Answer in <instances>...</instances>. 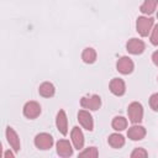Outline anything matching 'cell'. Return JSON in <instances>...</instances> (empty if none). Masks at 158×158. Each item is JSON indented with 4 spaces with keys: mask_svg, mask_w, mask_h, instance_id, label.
<instances>
[{
    "mask_svg": "<svg viewBox=\"0 0 158 158\" xmlns=\"http://www.w3.org/2000/svg\"><path fill=\"white\" fill-rule=\"evenodd\" d=\"M154 20L152 17H147V16H139L136 20V31L142 36V37H147L148 33L152 31Z\"/></svg>",
    "mask_w": 158,
    "mask_h": 158,
    "instance_id": "1",
    "label": "cell"
},
{
    "mask_svg": "<svg viewBox=\"0 0 158 158\" xmlns=\"http://www.w3.org/2000/svg\"><path fill=\"white\" fill-rule=\"evenodd\" d=\"M127 115L132 123H139L143 118V106L138 101H133L127 107Z\"/></svg>",
    "mask_w": 158,
    "mask_h": 158,
    "instance_id": "2",
    "label": "cell"
},
{
    "mask_svg": "<svg viewBox=\"0 0 158 158\" xmlns=\"http://www.w3.org/2000/svg\"><path fill=\"white\" fill-rule=\"evenodd\" d=\"M80 106L85 110L96 111L101 106V98L96 94L90 95V96H84V98L80 99Z\"/></svg>",
    "mask_w": 158,
    "mask_h": 158,
    "instance_id": "3",
    "label": "cell"
},
{
    "mask_svg": "<svg viewBox=\"0 0 158 158\" xmlns=\"http://www.w3.org/2000/svg\"><path fill=\"white\" fill-rule=\"evenodd\" d=\"M33 142H35V146H36L38 149L47 151V149L52 148V146H53V137H52L49 133L42 132V133L36 135Z\"/></svg>",
    "mask_w": 158,
    "mask_h": 158,
    "instance_id": "4",
    "label": "cell"
},
{
    "mask_svg": "<svg viewBox=\"0 0 158 158\" xmlns=\"http://www.w3.org/2000/svg\"><path fill=\"white\" fill-rule=\"evenodd\" d=\"M41 114V105L37 101H27L23 106V116L33 120L37 118Z\"/></svg>",
    "mask_w": 158,
    "mask_h": 158,
    "instance_id": "5",
    "label": "cell"
},
{
    "mask_svg": "<svg viewBox=\"0 0 158 158\" xmlns=\"http://www.w3.org/2000/svg\"><path fill=\"white\" fill-rule=\"evenodd\" d=\"M126 49L128 53L131 54H141L144 52L146 49V44L142 40H138V38H131L127 41L126 43Z\"/></svg>",
    "mask_w": 158,
    "mask_h": 158,
    "instance_id": "6",
    "label": "cell"
},
{
    "mask_svg": "<svg viewBox=\"0 0 158 158\" xmlns=\"http://www.w3.org/2000/svg\"><path fill=\"white\" fill-rule=\"evenodd\" d=\"M78 121L81 125V127L85 128L86 131H93L94 130L93 116L89 114L88 110H79V112H78Z\"/></svg>",
    "mask_w": 158,
    "mask_h": 158,
    "instance_id": "7",
    "label": "cell"
},
{
    "mask_svg": "<svg viewBox=\"0 0 158 158\" xmlns=\"http://www.w3.org/2000/svg\"><path fill=\"white\" fill-rule=\"evenodd\" d=\"M133 68H135V64L130 57H121L116 63V69L121 74H125V75L132 73Z\"/></svg>",
    "mask_w": 158,
    "mask_h": 158,
    "instance_id": "8",
    "label": "cell"
},
{
    "mask_svg": "<svg viewBox=\"0 0 158 158\" xmlns=\"http://www.w3.org/2000/svg\"><path fill=\"white\" fill-rule=\"evenodd\" d=\"M5 133H6V139H7V143L10 144V147L15 152H19L21 148V143H20V138H19V135L16 133V131L9 126V127H6Z\"/></svg>",
    "mask_w": 158,
    "mask_h": 158,
    "instance_id": "9",
    "label": "cell"
},
{
    "mask_svg": "<svg viewBox=\"0 0 158 158\" xmlns=\"http://www.w3.org/2000/svg\"><path fill=\"white\" fill-rule=\"evenodd\" d=\"M110 91L116 96H122L126 93V84L121 78H114L109 84Z\"/></svg>",
    "mask_w": 158,
    "mask_h": 158,
    "instance_id": "10",
    "label": "cell"
},
{
    "mask_svg": "<svg viewBox=\"0 0 158 158\" xmlns=\"http://www.w3.org/2000/svg\"><path fill=\"white\" fill-rule=\"evenodd\" d=\"M56 126L58 128V131L65 136L68 133V118H67V114L64 110H59L57 112V117H56Z\"/></svg>",
    "mask_w": 158,
    "mask_h": 158,
    "instance_id": "11",
    "label": "cell"
},
{
    "mask_svg": "<svg viewBox=\"0 0 158 158\" xmlns=\"http://www.w3.org/2000/svg\"><path fill=\"white\" fill-rule=\"evenodd\" d=\"M127 136L132 141H141L146 136V128L138 123H135L133 126H131L127 131Z\"/></svg>",
    "mask_w": 158,
    "mask_h": 158,
    "instance_id": "12",
    "label": "cell"
},
{
    "mask_svg": "<svg viewBox=\"0 0 158 158\" xmlns=\"http://www.w3.org/2000/svg\"><path fill=\"white\" fill-rule=\"evenodd\" d=\"M70 138H72V142H73V146H74L75 149L80 151L84 147V135H83L81 130L78 126H75V127L72 128Z\"/></svg>",
    "mask_w": 158,
    "mask_h": 158,
    "instance_id": "13",
    "label": "cell"
},
{
    "mask_svg": "<svg viewBox=\"0 0 158 158\" xmlns=\"http://www.w3.org/2000/svg\"><path fill=\"white\" fill-rule=\"evenodd\" d=\"M56 147H57V153L60 157H70L73 154V147L70 142L67 139H59Z\"/></svg>",
    "mask_w": 158,
    "mask_h": 158,
    "instance_id": "14",
    "label": "cell"
},
{
    "mask_svg": "<svg viewBox=\"0 0 158 158\" xmlns=\"http://www.w3.org/2000/svg\"><path fill=\"white\" fill-rule=\"evenodd\" d=\"M38 93H40V95L43 96V98H52V96L54 95V93H56V88H54V85H53L52 83L44 81V83H42V84L40 85Z\"/></svg>",
    "mask_w": 158,
    "mask_h": 158,
    "instance_id": "15",
    "label": "cell"
},
{
    "mask_svg": "<svg viewBox=\"0 0 158 158\" xmlns=\"http://www.w3.org/2000/svg\"><path fill=\"white\" fill-rule=\"evenodd\" d=\"M107 142H109V144L112 148L118 149V148H121V147L125 146V137L122 135H120V133H112V135L109 136Z\"/></svg>",
    "mask_w": 158,
    "mask_h": 158,
    "instance_id": "16",
    "label": "cell"
},
{
    "mask_svg": "<svg viewBox=\"0 0 158 158\" xmlns=\"http://www.w3.org/2000/svg\"><path fill=\"white\" fill-rule=\"evenodd\" d=\"M158 0H144L143 4L139 6V11L144 15H152L157 9Z\"/></svg>",
    "mask_w": 158,
    "mask_h": 158,
    "instance_id": "17",
    "label": "cell"
},
{
    "mask_svg": "<svg viewBox=\"0 0 158 158\" xmlns=\"http://www.w3.org/2000/svg\"><path fill=\"white\" fill-rule=\"evenodd\" d=\"M81 59L86 64H93L96 60V51L91 47H86L81 53Z\"/></svg>",
    "mask_w": 158,
    "mask_h": 158,
    "instance_id": "18",
    "label": "cell"
},
{
    "mask_svg": "<svg viewBox=\"0 0 158 158\" xmlns=\"http://www.w3.org/2000/svg\"><path fill=\"white\" fill-rule=\"evenodd\" d=\"M111 126L115 131H123L127 127V120L123 116H116V117H114Z\"/></svg>",
    "mask_w": 158,
    "mask_h": 158,
    "instance_id": "19",
    "label": "cell"
},
{
    "mask_svg": "<svg viewBox=\"0 0 158 158\" xmlns=\"http://www.w3.org/2000/svg\"><path fill=\"white\" fill-rule=\"evenodd\" d=\"M98 156H99V152H98V148H96V147H89V148H85L84 151L79 152V157L96 158Z\"/></svg>",
    "mask_w": 158,
    "mask_h": 158,
    "instance_id": "20",
    "label": "cell"
},
{
    "mask_svg": "<svg viewBox=\"0 0 158 158\" xmlns=\"http://www.w3.org/2000/svg\"><path fill=\"white\" fill-rule=\"evenodd\" d=\"M147 156H148L147 151L144 148H141V147L139 148H135L132 151V153H131V158H144Z\"/></svg>",
    "mask_w": 158,
    "mask_h": 158,
    "instance_id": "21",
    "label": "cell"
},
{
    "mask_svg": "<svg viewBox=\"0 0 158 158\" xmlns=\"http://www.w3.org/2000/svg\"><path fill=\"white\" fill-rule=\"evenodd\" d=\"M149 41L153 46H158V25H154V27L151 31V36H149Z\"/></svg>",
    "mask_w": 158,
    "mask_h": 158,
    "instance_id": "22",
    "label": "cell"
},
{
    "mask_svg": "<svg viewBox=\"0 0 158 158\" xmlns=\"http://www.w3.org/2000/svg\"><path fill=\"white\" fill-rule=\"evenodd\" d=\"M149 106L153 111H158V93H154L149 98Z\"/></svg>",
    "mask_w": 158,
    "mask_h": 158,
    "instance_id": "23",
    "label": "cell"
},
{
    "mask_svg": "<svg viewBox=\"0 0 158 158\" xmlns=\"http://www.w3.org/2000/svg\"><path fill=\"white\" fill-rule=\"evenodd\" d=\"M152 60H153V63L158 67V49H157L156 52H153V54H152Z\"/></svg>",
    "mask_w": 158,
    "mask_h": 158,
    "instance_id": "24",
    "label": "cell"
},
{
    "mask_svg": "<svg viewBox=\"0 0 158 158\" xmlns=\"http://www.w3.org/2000/svg\"><path fill=\"white\" fill-rule=\"evenodd\" d=\"M4 157H5V158H9V157H10V158H14L15 154H14L11 151H6V152L4 153Z\"/></svg>",
    "mask_w": 158,
    "mask_h": 158,
    "instance_id": "25",
    "label": "cell"
},
{
    "mask_svg": "<svg viewBox=\"0 0 158 158\" xmlns=\"http://www.w3.org/2000/svg\"><path fill=\"white\" fill-rule=\"evenodd\" d=\"M157 17H158V12H157Z\"/></svg>",
    "mask_w": 158,
    "mask_h": 158,
    "instance_id": "26",
    "label": "cell"
}]
</instances>
